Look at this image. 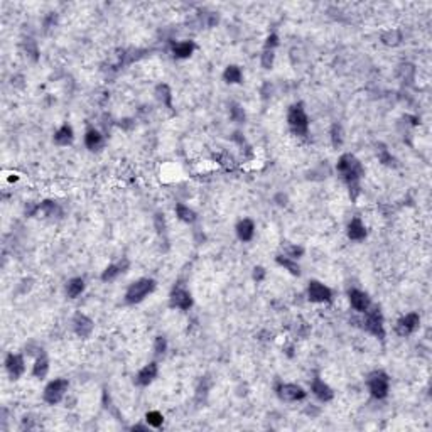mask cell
Instances as JSON below:
<instances>
[{
	"instance_id": "cell-26",
	"label": "cell",
	"mask_w": 432,
	"mask_h": 432,
	"mask_svg": "<svg viewBox=\"0 0 432 432\" xmlns=\"http://www.w3.org/2000/svg\"><path fill=\"white\" fill-rule=\"evenodd\" d=\"M225 81L226 83H230V85H237V83H240L242 81V70L238 66H228L225 70Z\"/></svg>"
},
{
	"instance_id": "cell-30",
	"label": "cell",
	"mask_w": 432,
	"mask_h": 432,
	"mask_svg": "<svg viewBox=\"0 0 432 432\" xmlns=\"http://www.w3.org/2000/svg\"><path fill=\"white\" fill-rule=\"evenodd\" d=\"M157 96H159V100L162 101L164 105L171 106V100H173V95H171L168 85H161L159 88H157Z\"/></svg>"
},
{
	"instance_id": "cell-31",
	"label": "cell",
	"mask_w": 432,
	"mask_h": 432,
	"mask_svg": "<svg viewBox=\"0 0 432 432\" xmlns=\"http://www.w3.org/2000/svg\"><path fill=\"white\" fill-rule=\"evenodd\" d=\"M230 117H232V120L238 122V123H243L245 122V110L242 108L240 105H233L232 110H230Z\"/></svg>"
},
{
	"instance_id": "cell-5",
	"label": "cell",
	"mask_w": 432,
	"mask_h": 432,
	"mask_svg": "<svg viewBox=\"0 0 432 432\" xmlns=\"http://www.w3.org/2000/svg\"><path fill=\"white\" fill-rule=\"evenodd\" d=\"M368 388L375 399H385L388 393V388H390L388 375L383 373V371H373L368 376Z\"/></svg>"
},
{
	"instance_id": "cell-33",
	"label": "cell",
	"mask_w": 432,
	"mask_h": 432,
	"mask_svg": "<svg viewBox=\"0 0 432 432\" xmlns=\"http://www.w3.org/2000/svg\"><path fill=\"white\" fill-rule=\"evenodd\" d=\"M154 349H156V353H166V349H168V341H166V338H156V343H154Z\"/></svg>"
},
{
	"instance_id": "cell-7",
	"label": "cell",
	"mask_w": 432,
	"mask_h": 432,
	"mask_svg": "<svg viewBox=\"0 0 432 432\" xmlns=\"http://www.w3.org/2000/svg\"><path fill=\"white\" fill-rule=\"evenodd\" d=\"M307 297H309L311 302H329L333 297L331 289L326 287L324 284H321L318 280L309 282V287H307Z\"/></svg>"
},
{
	"instance_id": "cell-19",
	"label": "cell",
	"mask_w": 432,
	"mask_h": 432,
	"mask_svg": "<svg viewBox=\"0 0 432 432\" xmlns=\"http://www.w3.org/2000/svg\"><path fill=\"white\" fill-rule=\"evenodd\" d=\"M192 51H194V42H191V41L177 42V44H174V48H173L174 56L179 58V59L189 58L192 54Z\"/></svg>"
},
{
	"instance_id": "cell-27",
	"label": "cell",
	"mask_w": 432,
	"mask_h": 432,
	"mask_svg": "<svg viewBox=\"0 0 432 432\" xmlns=\"http://www.w3.org/2000/svg\"><path fill=\"white\" fill-rule=\"evenodd\" d=\"M402 41V32L397 29H390V31L382 34V42L387 46H397Z\"/></svg>"
},
{
	"instance_id": "cell-18",
	"label": "cell",
	"mask_w": 432,
	"mask_h": 432,
	"mask_svg": "<svg viewBox=\"0 0 432 432\" xmlns=\"http://www.w3.org/2000/svg\"><path fill=\"white\" fill-rule=\"evenodd\" d=\"M101 144H103V137H101L100 132L95 130V128H91V130L86 132V135H85V145H86L89 151H96V149H100Z\"/></svg>"
},
{
	"instance_id": "cell-29",
	"label": "cell",
	"mask_w": 432,
	"mask_h": 432,
	"mask_svg": "<svg viewBox=\"0 0 432 432\" xmlns=\"http://www.w3.org/2000/svg\"><path fill=\"white\" fill-rule=\"evenodd\" d=\"M145 421H147V424L152 426V427H161L162 422H164V417H162L161 412H157V410H152V412H147V416H145Z\"/></svg>"
},
{
	"instance_id": "cell-36",
	"label": "cell",
	"mask_w": 432,
	"mask_h": 432,
	"mask_svg": "<svg viewBox=\"0 0 432 432\" xmlns=\"http://www.w3.org/2000/svg\"><path fill=\"white\" fill-rule=\"evenodd\" d=\"M302 254H304V250H302L301 247H290L287 257H290V259H296V257H301Z\"/></svg>"
},
{
	"instance_id": "cell-34",
	"label": "cell",
	"mask_w": 432,
	"mask_h": 432,
	"mask_svg": "<svg viewBox=\"0 0 432 432\" xmlns=\"http://www.w3.org/2000/svg\"><path fill=\"white\" fill-rule=\"evenodd\" d=\"M277 44H279V39H277V36H275V34H270V36L267 37V42H265V49L272 51Z\"/></svg>"
},
{
	"instance_id": "cell-35",
	"label": "cell",
	"mask_w": 432,
	"mask_h": 432,
	"mask_svg": "<svg viewBox=\"0 0 432 432\" xmlns=\"http://www.w3.org/2000/svg\"><path fill=\"white\" fill-rule=\"evenodd\" d=\"M333 144L335 145H340L341 144V127L340 125H335L333 127Z\"/></svg>"
},
{
	"instance_id": "cell-20",
	"label": "cell",
	"mask_w": 432,
	"mask_h": 432,
	"mask_svg": "<svg viewBox=\"0 0 432 432\" xmlns=\"http://www.w3.org/2000/svg\"><path fill=\"white\" fill-rule=\"evenodd\" d=\"M73 139H75V135H73V128L70 125H63L56 134H54V142L58 145H70L73 142Z\"/></svg>"
},
{
	"instance_id": "cell-6",
	"label": "cell",
	"mask_w": 432,
	"mask_h": 432,
	"mask_svg": "<svg viewBox=\"0 0 432 432\" xmlns=\"http://www.w3.org/2000/svg\"><path fill=\"white\" fill-rule=\"evenodd\" d=\"M68 387H70L68 380H64V378L53 380V382L44 388V400L51 405L59 404V402L64 399V395H66Z\"/></svg>"
},
{
	"instance_id": "cell-16",
	"label": "cell",
	"mask_w": 432,
	"mask_h": 432,
	"mask_svg": "<svg viewBox=\"0 0 432 432\" xmlns=\"http://www.w3.org/2000/svg\"><path fill=\"white\" fill-rule=\"evenodd\" d=\"M254 233H255V225L254 221L248 220V218L242 220L240 223L237 225V235L242 242H250L252 238H254Z\"/></svg>"
},
{
	"instance_id": "cell-15",
	"label": "cell",
	"mask_w": 432,
	"mask_h": 432,
	"mask_svg": "<svg viewBox=\"0 0 432 432\" xmlns=\"http://www.w3.org/2000/svg\"><path fill=\"white\" fill-rule=\"evenodd\" d=\"M157 365L156 363H149V365H145L142 370L137 373V383L139 385H149L154 382V378L157 376Z\"/></svg>"
},
{
	"instance_id": "cell-12",
	"label": "cell",
	"mask_w": 432,
	"mask_h": 432,
	"mask_svg": "<svg viewBox=\"0 0 432 432\" xmlns=\"http://www.w3.org/2000/svg\"><path fill=\"white\" fill-rule=\"evenodd\" d=\"M349 302H351V307L354 311H360V312H365L371 306L370 297L366 296L363 290H358V289L349 290Z\"/></svg>"
},
{
	"instance_id": "cell-24",
	"label": "cell",
	"mask_w": 432,
	"mask_h": 432,
	"mask_svg": "<svg viewBox=\"0 0 432 432\" xmlns=\"http://www.w3.org/2000/svg\"><path fill=\"white\" fill-rule=\"evenodd\" d=\"M127 265H128L127 262L123 263V265H122V263H118V265H115V263H113V265H108V267H106L105 270H103V273H101V280H103V282H110V280L117 279L118 273H120V272H125V270H123V268H125Z\"/></svg>"
},
{
	"instance_id": "cell-22",
	"label": "cell",
	"mask_w": 432,
	"mask_h": 432,
	"mask_svg": "<svg viewBox=\"0 0 432 432\" xmlns=\"http://www.w3.org/2000/svg\"><path fill=\"white\" fill-rule=\"evenodd\" d=\"M85 290V280L81 277H76V279H71L66 285V294L71 299H76L81 292Z\"/></svg>"
},
{
	"instance_id": "cell-4",
	"label": "cell",
	"mask_w": 432,
	"mask_h": 432,
	"mask_svg": "<svg viewBox=\"0 0 432 432\" xmlns=\"http://www.w3.org/2000/svg\"><path fill=\"white\" fill-rule=\"evenodd\" d=\"M287 122L290 128H292L294 134L297 135H306L307 134V127H309V118H307V113L304 112L302 105H292L289 108L287 113Z\"/></svg>"
},
{
	"instance_id": "cell-2",
	"label": "cell",
	"mask_w": 432,
	"mask_h": 432,
	"mask_svg": "<svg viewBox=\"0 0 432 432\" xmlns=\"http://www.w3.org/2000/svg\"><path fill=\"white\" fill-rule=\"evenodd\" d=\"M154 289H156V282L152 279H140L134 282V284L127 289L125 301L128 304H139V302H142L149 294L154 292Z\"/></svg>"
},
{
	"instance_id": "cell-3",
	"label": "cell",
	"mask_w": 432,
	"mask_h": 432,
	"mask_svg": "<svg viewBox=\"0 0 432 432\" xmlns=\"http://www.w3.org/2000/svg\"><path fill=\"white\" fill-rule=\"evenodd\" d=\"M363 324H365V329L370 333V335L380 338V340H383L385 338L383 316H382V312H380L378 307L370 306L368 309L365 311V321H363Z\"/></svg>"
},
{
	"instance_id": "cell-10",
	"label": "cell",
	"mask_w": 432,
	"mask_h": 432,
	"mask_svg": "<svg viewBox=\"0 0 432 432\" xmlns=\"http://www.w3.org/2000/svg\"><path fill=\"white\" fill-rule=\"evenodd\" d=\"M171 306L173 307H177V309H189V307L192 306V297L191 294L187 292L186 289L182 287H177L173 290V294H171Z\"/></svg>"
},
{
	"instance_id": "cell-17",
	"label": "cell",
	"mask_w": 432,
	"mask_h": 432,
	"mask_svg": "<svg viewBox=\"0 0 432 432\" xmlns=\"http://www.w3.org/2000/svg\"><path fill=\"white\" fill-rule=\"evenodd\" d=\"M348 237L351 238V240H356V242H360V240H363V238L366 237V228H365V225L361 223V220L354 218V220L349 221Z\"/></svg>"
},
{
	"instance_id": "cell-37",
	"label": "cell",
	"mask_w": 432,
	"mask_h": 432,
	"mask_svg": "<svg viewBox=\"0 0 432 432\" xmlns=\"http://www.w3.org/2000/svg\"><path fill=\"white\" fill-rule=\"evenodd\" d=\"M254 279L257 280V282H262L263 279H265V270L262 267H255V270H254Z\"/></svg>"
},
{
	"instance_id": "cell-23",
	"label": "cell",
	"mask_w": 432,
	"mask_h": 432,
	"mask_svg": "<svg viewBox=\"0 0 432 432\" xmlns=\"http://www.w3.org/2000/svg\"><path fill=\"white\" fill-rule=\"evenodd\" d=\"M277 263L282 265V267H284L287 272L292 273V275H299V273H301V267H299V263H297L294 259H290V257H287V255H285V257H284V255H279V257H277Z\"/></svg>"
},
{
	"instance_id": "cell-8",
	"label": "cell",
	"mask_w": 432,
	"mask_h": 432,
	"mask_svg": "<svg viewBox=\"0 0 432 432\" xmlns=\"http://www.w3.org/2000/svg\"><path fill=\"white\" fill-rule=\"evenodd\" d=\"M419 324H421V318H419V314H416V312H409V314H405L404 318L399 319V323H397V335L400 336H409L412 335L414 331H417L419 329Z\"/></svg>"
},
{
	"instance_id": "cell-9",
	"label": "cell",
	"mask_w": 432,
	"mask_h": 432,
	"mask_svg": "<svg viewBox=\"0 0 432 432\" xmlns=\"http://www.w3.org/2000/svg\"><path fill=\"white\" fill-rule=\"evenodd\" d=\"M279 397L285 402H297L302 400L306 397V392L302 387H299L296 383H284L279 388Z\"/></svg>"
},
{
	"instance_id": "cell-14",
	"label": "cell",
	"mask_w": 432,
	"mask_h": 432,
	"mask_svg": "<svg viewBox=\"0 0 432 432\" xmlns=\"http://www.w3.org/2000/svg\"><path fill=\"white\" fill-rule=\"evenodd\" d=\"M75 331L81 338H88L93 331V321L85 314H78L75 318Z\"/></svg>"
},
{
	"instance_id": "cell-21",
	"label": "cell",
	"mask_w": 432,
	"mask_h": 432,
	"mask_svg": "<svg viewBox=\"0 0 432 432\" xmlns=\"http://www.w3.org/2000/svg\"><path fill=\"white\" fill-rule=\"evenodd\" d=\"M49 371V361L48 358L44 356V354H39L37 356L36 363H34V368H32V375L36 376V378H44L46 375H48Z\"/></svg>"
},
{
	"instance_id": "cell-32",
	"label": "cell",
	"mask_w": 432,
	"mask_h": 432,
	"mask_svg": "<svg viewBox=\"0 0 432 432\" xmlns=\"http://www.w3.org/2000/svg\"><path fill=\"white\" fill-rule=\"evenodd\" d=\"M273 59H275V54H273V51H267V49H265V53L262 54V66L265 68V70H270L272 64H273Z\"/></svg>"
},
{
	"instance_id": "cell-1",
	"label": "cell",
	"mask_w": 432,
	"mask_h": 432,
	"mask_svg": "<svg viewBox=\"0 0 432 432\" xmlns=\"http://www.w3.org/2000/svg\"><path fill=\"white\" fill-rule=\"evenodd\" d=\"M338 171L341 173V176L345 177L346 184L349 186V189H356L358 181L363 176V168L360 161L356 159L351 154H343L338 161Z\"/></svg>"
},
{
	"instance_id": "cell-13",
	"label": "cell",
	"mask_w": 432,
	"mask_h": 432,
	"mask_svg": "<svg viewBox=\"0 0 432 432\" xmlns=\"http://www.w3.org/2000/svg\"><path fill=\"white\" fill-rule=\"evenodd\" d=\"M311 390L321 402H329L333 397H335L333 388L329 387L328 383H324L321 378H314V382H312V385H311Z\"/></svg>"
},
{
	"instance_id": "cell-25",
	"label": "cell",
	"mask_w": 432,
	"mask_h": 432,
	"mask_svg": "<svg viewBox=\"0 0 432 432\" xmlns=\"http://www.w3.org/2000/svg\"><path fill=\"white\" fill-rule=\"evenodd\" d=\"M176 215L181 221L184 223H192L196 220V213L192 211L189 206H184V204H177L176 206Z\"/></svg>"
},
{
	"instance_id": "cell-28",
	"label": "cell",
	"mask_w": 432,
	"mask_h": 432,
	"mask_svg": "<svg viewBox=\"0 0 432 432\" xmlns=\"http://www.w3.org/2000/svg\"><path fill=\"white\" fill-rule=\"evenodd\" d=\"M37 211L42 213V215H46V216H54L59 213V208L54 201H44L41 206H37Z\"/></svg>"
},
{
	"instance_id": "cell-11",
	"label": "cell",
	"mask_w": 432,
	"mask_h": 432,
	"mask_svg": "<svg viewBox=\"0 0 432 432\" xmlns=\"http://www.w3.org/2000/svg\"><path fill=\"white\" fill-rule=\"evenodd\" d=\"M5 368L8 371V375L12 376V378H19V376L24 375L25 371V363H24V358L20 356V354H14L10 353L7 356L5 360Z\"/></svg>"
}]
</instances>
